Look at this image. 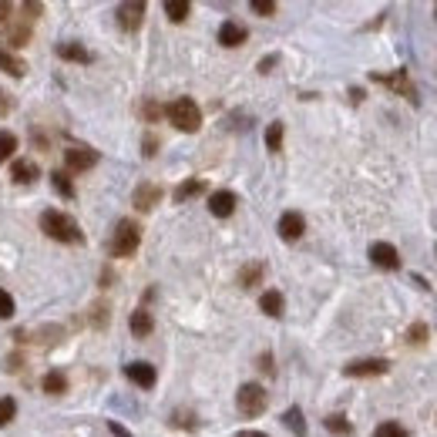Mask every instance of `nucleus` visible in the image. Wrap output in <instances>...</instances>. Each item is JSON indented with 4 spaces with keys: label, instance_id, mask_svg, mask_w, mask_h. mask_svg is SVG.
Segmentation results:
<instances>
[{
    "label": "nucleus",
    "instance_id": "obj_1",
    "mask_svg": "<svg viewBox=\"0 0 437 437\" xmlns=\"http://www.w3.org/2000/svg\"><path fill=\"white\" fill-rule=\"evenodd\" d=\"M41 229L48 232L57 242H68V246H81L84 242V232L68 212H57V208H44L41 212Z\"/></svg>",
    "mask_w": 437,
    "mask_h": 437
},
{
    "label": "nucleus",
    "instance_id": "obj_2",
    "mask_svg": "<svg viewBox=\"0 0 437 437\" xmlns=\"http://www.w3.org/2000/svg\"><path fill=\"white\" fill-rule=\"evenodd\" d=\"M138 242H142V229H138V222H131V219H122L115 232H111V239H108V253L115 259H125L131 256L135 249H138Z\"/></svg>",
    "mask_w": 437,
    "mask_h": 437
},
{
    "label": "nucleus",
    "instance_id": "obj_3",
    "mask_svg": "<svg viewBox=\"0 0 437 437\" xmlns=\"http://www.w3.org/2000/svg\"><path fill=\"white\" fill-rule=\"evenodd\" d=\"M165 118L175 125L179 131H199L202 128V111L192 98H175V101L165 108Z\"/></svg>",
    "mask_w": 437,
    "mask_h": 437
},
{
    "label": "nucleus",
    "instance_id": "obj_4",
    "mask_svg": "<svg viewBox=\"0 0 437 437\" xmlns=\"http://www.w3.org/2000/svg\"><path fill=\"white\" fill-rule=\"evenodd\" d=\"M235 407H239L242 417H259L266 411V390L259 384H242L239 394H235Z\"/></svg>",
    "mask_w": 437,
    "mask_h": 437
},
{
    "label": "nucleus",
    "instance_id": "obj_5",
    "mask_svg": "<svg viewBox=\"0 0 437 437\" xmlns=\"http://www.w3.org/2000/svg\"><path fill=\"white\" fill-rule=\"evenodd\" d=\"M387 370H390V360H384V357L350 360L347 367H343V373H347V377H380V373H387Z\"/></svg>",
    "mask_w": 437,
    "mask_h": 437
},
{
    "label": "nucleus",
    "instance_id": "obj_6",
    "mask_svg": "<svg viewBox=\"0 0 437 437\" xmlns=\"http://www.w3.org/2000/svg\"><path fill=\"white\" fill-rule=\"evenodd\" d=\"M64 165H68V172H88V168H95L98 165V152H91V148H68L64 152Z\"/></svg>",
    "mask_w": 437,
    "mask_h": 437
},
{
    "label": "nucleus",
    "instance_id": "obj_7",
    "mask_svg": "<svg viewBox=\"0 0 437 437\" xmlns=\"http://www.w3.org/2000/svg\"><path fill=\"white\" fill-rule=\"evenodd\" d=\"M235 206H239V199H235V192H229V188H219V192L208 195V212L215 219H229L232 212H235Z\"/></svg>",
    "mask_w": 437,
    "mask_h": 437
},
{
    "label": "nucleus",
    "instance_id": "obj_8",
    "mask_svg": "<svg viewBox=\"0 0 437 437\" xmlns=\"http://www.w3.org/2000/svg\"><path fill=\"white\" fill-rule=\"evenodd\" d=\"M125 377H128L135 387H142V390H152L155 380H158V373H155V367L152 363H145V360H135L125 367Z\"/></svg>",
    "mask_w": 437,
    "mask_h": 437
},
{
    "label": "nucleus",
    "instance_id": "obj_9",
    "mask_svg": "<svg viewBox=\"0 0 437 437\" xmlns=\"http://www.w3.org/2000/svg\"><path fill=\"white\" fill-rule=\"evenodd\" d=\"M370 262L377 269H400V253L390 242H373L370 246Z\"/></svg>",
    "mask_w": 437,
    "mask_h": 437
},
{
    "label": "nucleus",
    "instance_id": "obj_10",
    "mask_svg": "<svg viewBox=\"0 0 437 437\" xmlns=\"http://www.w3.org/2000/svg\"><path fill=\"white\" fill-rule=\"evenodd\" d=\"M276 229H280V235H283L286 242H296V239L307 232V219H303L300 212H283L280 222H276Z\"/></svg>",
    "mask_w": 437,
    "mask_h": 437
},
{
    "label": "nucleus",
    "instance_id": "obj_11",
    "mask_svg": "<svg viewBox=\"0 0 437 437\" xmlns=\"http://www.w3.org/2000/svg\"><path fill=\"white\" fill-rule=\"evenodd\" d=\"M145 21V3L142 0H131V3H122L118 7V24L122 30H138Z\"/></svg>",
    "mask_w": 437,
    "mask_h": 437
},
{
    "label": "nucleus",
    "instance_id": "obj_12",
    "mask_svg": "<svg viewBox=\"0 0 437 437\" xmlns=\"http://www.w3.org/2000/svg\"><path fill=\"white\" fill-rule=\"evenodd\" d=\"M158 199H162V188L152 185V182H142V185L135 188V199H131V202H135L138 212H148V208L158 206Z\"/></svg>",
    "mask_w": 437,
    "mask_h": 437
},
{
    "label": "nucleus",
    "instance_id": "obj_13",
    "mask_svg": "<svg viewBox=\"0 0 437 437\" xmlns=\"http://www.w3.org/2000/svg\"><path fill=\"white\" fill-rule=\"evenodd\" d=\"M10 179L21 182V185L41 179V165H37L34 158H14V165H10Z\"/></svg>",
    "mask_w": 437,
    "mask_h": 437
},
{
    "label": "nucleus",
    "instance_id": "obj_14",
    "mask_svg": "<svg viewBox=\"0 0 437 437\" xmlns=\"http://www.w3.org/2000/svg\"><path fill=\"white\" fill-rule=\"evenodd\" d=\"M246 37H249V30L242 24H235V21H226L219 27V44L222 48H239V44H246Z\"/></svg>",
    "mask_w": 437,
    "mask_h": 437
},
{
    "label": "nucleus",
    "instance_id": "obj_15",
    "mask_svg": "<svg viewBox=\"0 0 437 437\" xmlns=\"http://www.w3.org/2000/svg\"><path fill=\"white\" fill-rule=\"evenodd\" d=\"M61 61H75V64H91V51L84 48V44H77V41H64V44H57L54 48Z\"/></svg>",
    "mask_w": 437,
    "mask_h": 437
},
{
    "label": "nucleus",
    "instance_id": "obj_16",
    "mask_svg": "<svg viewBox=\"0 0 437 437\" xmlns=\"http://www.w3.org/2000/svg\"><path fill=\"white\" fill-rule=\"evenodd\" d=\"M373 81H380V84L394 88V91H404L411 101H417V91H414V84L407 81V75H404V71H397V75H373Z\"/></svg>",
    "mask_w": 437,
    "mask_h": 437
},
{
    "label": "nucleus",
    "instance_id": "obj_17",
    "mask_svg": "<svg viewBox=\"0 0 437 437\" xmlns=\"http://www.w3.org/2000/svg\"><path fill=\"white\" fill-rule=\"evenodd\" d=\"M0 71H3V75H14V77H24L27 75V64L14 51L0 48Z\"/></svg>",
    "mask_w": 437,
    "mask_h": 437
},
{
    "label": "nucleus",
    "instance_id": "obj_18",
    "mask_svg": "<svg viewBox=\"0 0 437 437\" xmlns=\"http://www.w3.org/2000/svg\"><path fill=\"white\" fill-rule=\"evenodd\" d=\"M152 330H155V316H152V313H148V309H135V313H131V333L145 340Z\"/></svg>",
    "mask_w": 437,
    "mask_h": 437
},
{
    "label": "nucleus",
    "instance_id": "obj_19",
    "mask_svg": "<svg viewBox=\"0 0 437 437\" xmlns=\"http://www.w3.org/2000/svg\"><path fill=\"white\" fill-rule=\"evenodd\" d=\"M259 307H262V313L266 316H283V293H276V289H266L262 296H259Z\"/></svg>",
    "mask_w": 437,
    "mask_h": 437
},
{
    "label": "nucleus",
    "instance_id": "obj_20",
    "mask_svg": "<svg viewBox=\"0 0 437 437\" xmlns=\"http://www.w3.org/2000/svg\"><path fill=\"white\" fill-rule=\"evenodd\" d=\"M44 394H51V397H61V394H68V377L61 373V370H51V373H44Z\"/></svg>",
    "mask_w": 437,
    "mask_h": 437
},
{
    "label": "nucleus",
    "instance_id": "obj_21",
    "mask_svg": "<svg viewBox=\"0 0 437 437\" xmlns=\"http://www.w3.org/2000/svg\"><path fill=\"white\" fill-rule=\"evenodd\" d=\"M262 273H266V266H262V262H249V266L239 273V286H242V289H253V286L262 280Z\"/></svg>",
    "mask_w": 437,
    "mask_h": 437
},
{
    "label": "nucleus",
    "instance_id": "obj_22",
    "mask_svg": "<svg viewBox=\"0 0 437 437\" xmlns=\"http://www.w3.org/2000/svg\"><path fill=\"white\" fill-rule=\"evenodd\" d=\"M188 10H192L188 0H165V14H168L172 24H182V21L188 17Z\"/></svg>",
    "mask_w": 437,
    "mask_h": 437
},
{
    "label": "nucleus",
    "instance_id": "obj_23",
    "mask_svg": "<svg viewBox=\"0 0 437 437\" xmlns=\"http://www.w3.org/2000/svg\"><path fill=\"white\" fill-rule=\"evenodd\" d=\"M202 188H206V182H202V179L182 182L179 188H175V202H185V199H195V195H202Z\"/></svg>",
    "mask_w": 437,
    "mask_h": 437
},
{
    "label": "nucleus",
    "instance_id": "obj_24",
    "mask_svg": "<svg viewBox=\"0 0 437 437\" xmlns=\"http://www.w3.org/2000/svg\"><path fill=\"white\" fill-rule=\"evenodd\" d=\"M323 424H327V431H330V434H340V437H350V434H353V424H350L343 414H330Z\"/></svg>",
    "mask_w": 437,
    "mask_h": 437
},
{
    "label": "nucleus",
    "instance_id": "obj_25",
    "mask_svg": "<svg viewBox=\"0 0 437 437\" xmlns=\"http://www.w3.org/2000/svg\"><path fill=\"white\" fill-rule=\"evenodd\" d=\"M283 424L296 437H307V424H303V411H300V407H289V411L283 414Z\"/></svg>",
    "mask_w": 437,
    "mask_h": 437
},
{
    "label": "nucleus",
    "instance_id": "obj_26",
    "mask_svg": "<svg viewBox=\"0 0 437 437\" xmlns=\"http://www.w3.org/2000/svg\"><path fill=\"white\" fill-rule=\"evenodd\" d=\"M283 122H273L269 128H266V148L269 152H283Z\"/></svg>",
    "mask_w": 437,
    "mask_h": 437
},
{
    "label": "nucleus",
    "instance_id": "obj_27",
    "mask_svg": "<svg viewBox=\"0 0 437 437\" xmlns=\"http://www.w3.org/2000/svg\"><path fill=\"white\" fill-rule=\"evenodd\" d=\"M51 185H54V192H57V195H64V199H75V185H71V179H68L64 172H54Z\"/></svg>",
    "mask_w": 437,
    "mask_h": 437
},
{
    "label": "nucleus",
    "instance_id": "obj_28",
    "mask_svg": "<svg viewBox=\"0 0 437 437\" xmlns=\"http://www.w3.org/2000/svg\"><path fill=\"white\" fill-rule=\"evenodd\" d=\"M17 152V138L10 135V131H0V165L7 162V158H14Z\"/></svg>",
    "mask_w": 437,
    "mask_h": 437
},
{
    "label": "nucleus",
    "instance_id": "obj_29",
    "mask_svg": "<svg viewBox=\"0 0 437 437\" xmlns=\"http://www.w3.org/2000/svg\"><path fill=\"white\" fill-rule=\"evenodd\" d=\"M17 417V400L14 397H0V427H7Z\"/></svg>",
    "mask_w": 437,
    "mask_h": 437
},
{
    "label": "nucleus",
    "instance_id": "obj_30",
    "mask_svg": "<svg viewBox=\"0 0 437 437\" xmlns=\"http://www.w3.org/2000/svg\"><path fill=\"white\" fill-rule=\"evenodd\" d=\"M373 437H407V431H404L397 420H384V424L373 431Z\"/></svg>",
    "mask_w": 437,
    "mask_h": 437
},
{
    "label": "nucleus",
    "instance_id": "obj_31",
    "mask_svg": "<svg viewBox=\"0 0 437 437\" xmlns=\"http://www.w3.org/2000/svg\"><path fill=\"white\" fill-rule=\"evenodd\" d=\"M10 316H14V296L0 289V320H10Z\"/></svg>",
    "mask_w": 437,
    "mask_h": 437
},
{
    "label": "nucleus",
    "instance_id": "obj_32",
    "mask_svg": "<svg viewBox=\"0 0 437 437\" xmlns=\"http://www.w3.org/2000/svg\"><path fill=\"white\" fill-rule=\"evenodd\" d=\"M407 340H411L414 347H420V343L427 340V327H424V323H414L411 330H407Z\"/></svg>",
    "mask_w": 437,
    "mask_h": 437
},
{
    "label": "nucleus",
    "instance_id": "obj_33",
    "mask_svg": "<svg viewBox=\"0 0 437 437\" xmlns=\"http://www.w3.org/2000/svg\"><path fill=\"white\" fill-rule=\"evenodd\" d=\"M253 10L262 17H273L276 14V0H253Z\"/></svg>",
    "mask_w": 437,
    "mask_h": 437
},
{
    "label": "nucleus",
    "instance_id": "obj_34",
    "mask_svg": "<svg viewBox=\"0 0 437 437\" xmlns=\"http://www.w3.org/2000/svg\"><path fill=\"white\" fill-rule=\"evenodd\" d=\"M142 115H145V122H158V118H162V108L155 101H145L142 104Z\"/></svg>",
    "mask_w": 437,
    "mask_h": 437
},
{
    "label": "nucleus",
    "instance_id": "obj_35",
    "mask_svg": "<svg viewBox=\"0 0 437 437\" xmlns=\"http://www.w3.org/2000/svg\"><path fill=\"white\" fill-rule=\"evenodd\" d=\"M142 148H145V158H152L155 148H158V138L155 135H145V142H142Z\"/></svg>",
    "mask_w": 437,
    "mask_h": 437
},
{
    "label": "nucleus",
    "instance_id": "obj_36",
    "mask_svg": "<svg viewBox=\"0 0 437 437\" xmlns=\"http://www.w3.org/2000/svg\"><path fill=\"white\" fill-rule=\"evenodd\" d=\"M172 424H175V427H195V424H192V414H172Z\"/></svg>",
    "mask_w": 437,
    "mask_h": 437
},
{
    "label": "nucleus",
    "instance_id": "obj_37",
    "mask_svg": "<svg viewBox=\"0 0 437 437\" xmlns=\"http://www.w3.org/2000/svg\"><path fill=\"white\" fill-rule=\"evenodd\" d=\"M108 427H111V434H115V437H131L128 431H125V427L118 424V420H108Z\"/></svg>",
    "mask_w": 437,
    "mask_h": 437
},
{
    "label": "nucleus",
    "instance_id": "obj_38",
    "mask_svg": "<svg viewBox=\"0 0 437 437\" xmlns=\"http://www.w3.org/2000/svg\"><path fill=\"white\" fill-rule=\"evenodd\" d=\"M276 61H280V57H276V54H273V57H266V61H259V71H262V75H266V71H269V68H273V64H276Z\"/></svg>",
    "mask_w": 437,
    "mask_h": 437
},
{
    "label": "nucleus",
    "instance_id": "obj_39",
    "mask_svg": "<svg viewBox=\"0 0 437 437\" xmlns=\"http://www.w3.org/2000/svg\"><path fill=\"white\" fill-rule=\"evenodd\" d=\"M7 17H14V7L10 3H0V21H7Z\"/></svg>",
    "mask_w": 437,
    "mask_h": 437
},
{
    "label": "nucleus",
    "instance_id": "obj_40",
    "mask_svg": "<svg viewBox=\"0 0 437 437\" xmlns=\"http://www.w3.org/2000/svg\"><path fill=\"white\" fill-rule=\"evenodd\" d=\"M235 437H266V434H262V431H239Z\"/></svg>",
    "mask_w": 437,
    "mask_h": 437
},
{
    "label": "nucleus",
    "instance_id": "obj_41",
    "mask_svg": "<svg viewBox=\"0 0 437 437\" xmlns=\"http://www.w3.org/2000/svg\"><path fill=\"white\" fill-rule=\"evenodd\" d=\"M7 108H10V101H7V95H0V115H3Z\"/></svg>",
    "mask_w": 437,
    "mask_h": 437
},
{
    "label": "nucleus",
    "instance_id": "obj_42",
    "mask_svg": "<svg viewBox=\"0 0 437 437\" xmlns=\"http://www.w3.org/2000/svg\"><path fill=\"white\" fill-rule=\"evenodd\" d=\"M434 14H437V10H434Z\"/></svg>",
    "mask_w": 437,
    "mask_h": 437
}]
</instances>
